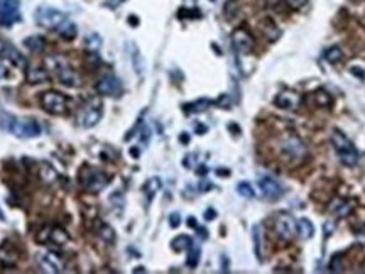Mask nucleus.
<instances>
[{
	"mask_svg": "<svg viewBox=\"0 0 365 274\" xmlns=\"http://www.w3.org/2000/svg\"><path fill=\"white\" fill-rule=\"evenodd\" d=\"M332 144L337 154L340 157V161L343 162L345 166H355L358 161V151L353 145V142L349 137L345 136L343 132L340 131H333L332 134Z\"/></svg>",
	"mask_w": 365,
	"mask_h": 274,
	"instance_id": "f257e3e1",
	"label": "nucleus"
},
{
	"mask_svg": "<svg viewBox=\"0 0 365 274\" xmlns=\"http://www.w3.org/2000/svg\"><path fill=\"white\" fill-rule=\"evenodd\" d=\"M110 181V176L97 168L83 166L80 170V185L88 191V193H100Z\"/></svg>",
	"mask_w": 365,
	"mask_h": 274,
	"instance_id": "f03ea898",
	"label": "nucleus"
},
{
	"mask_svg": "<svg viewBox=\"0 0 365 274\" xmlns=\"http://www.w3.org/2000/svg\"><path fill=\"white\" fill-rule=\"evenodd\" d=\"M48 63H49V68L53 69L54 75L57 77V80L61 81L65 86H69V88H76V86H81V77L74 71V69L69 66V63H66L63 58L60 56H51L48 58Z\"/></svg>",
	"mask_w": 365,
	"mask_h": 274,
	"instance_id": "7ed1b4c3",
	"label": "nucleus"
},
{
	"mask_svg": "<svg viewBox=\"0 0 365 274\" xmlns=\"http://www.w3.org/2000/svg\"><path fill=\"white\" fill-rule=\"evenodd\" d=\"M34 19L41 26L46 29H57L63 22H65L68 17L66 14L60 9L48 7V5H43V7L36 9V14H34Z\"/></svg>",
	"mask_w": 365,
	"mask_h": 274,
	"instance_id": "20e7f679",
	"label": "nucleus"
},
{
	"mask_svg": "<svg viewBox=\"0 0 365 274\" xmlns=\"http://www.w3.org/2000/svg\"><path fill=\"white\" fill-rule=\"evenodd\" d=\"M41 105L51 115H65L68 112V100L56 90H48L41 95Z\"/></svg>",
	"mask_w": 365,
	"mask_h": 274,
	"instance_id": "39448f33",
	"label": "nucleus"
},
{
	"mask_svg": "<svg viewBox=\"0 0 365 274\" xmlns=\"http://www.w3.org/2000/svg\"><path fill=\"white\" fill-rule=\"evenodd\" d=\"M7 129L21 139H31L41 134V125L34 119H10Z\"/></svg>",
	"mask_w": 365,
	"mask_h": 274,
	"instance_id": "423d86ee",
	"label": "nucleus"
},
{
	"mask_svg": "<svg viewBox=\"0 0 365 274\" xmlns=\"http://www.w3.org/2000/svg\"><path fill=\"white\" fill-rule=\"evenodd\" d=\"M281 151H282L284 157L293 159V161H298V162L303 161L304 157H308V148H306V144L296 136L284 137L282 144H281Z\"/></svg>",
	"mask_w": 365,
	"mask_h": 274,
	"instance_id": "0eeeda50",
	"label": "nucleus"
},
{
	"mask_svg": "<svg viewBox=\"0 0 365 274\" xmlns=\"http://www.w3.org/2000/svg\"><path fill=\"white\" fill-rule=\"evenodd\" d=\"M21 21L19 0H0V26L10 27Z\"/></svg>",
	"mask_w": 365,
	"mask_h": 274,
	"instance_id": "6e6552de",
	"label": "nucleus"
},
{
	"mask_svg": "<svg viewBox=\"0 0 365 274\" xmlns=\"http://www.w3.org/2000/svg\"><path fill=\"white\" fill-rule=\"evenodd\" d=\"M95 90L100 93V95H105V97H119L124 88H122V81L117 77L105 75V77H102L97 81Z\"/></svg>",
	"mask_w": 365,
	"mask_h": 274,
	"instance_id": "1a4fd4ad",
	"label": "nucleus"
},
{
	"mask_svg": "<svg viewBox=\"0 0 365 274\" xmlns=\"http://www.w3.org/2000/svg\"><path fill=\"white\" fill-rule=\"evenodd\" d=\"M274 229L282 241H293L294 235L298 234L296 222H294L291 215H281V217H277L274 222Z\"/></svg>",
	"mask_w": 365,
	"mask_h": 274,
	"instance_id": "9d476101",
	"label": "nucleus"
},
{
	"mask_svg": "<svg viewBox=\"0 0 365 274\" xmlns=\"http://www.w3.org/2000/svg\"><path fill=\"white\" fill-rule=\"evenodd\" d=\"M232 43H234L235 49L242 52V54H251L254 51V38L243 27L235 29L234 34H232Z\"/></svg>",
	"mask_w": 365,
	"mask_h": 274,
	"instance_id": "9b49d317",
	"label": "nucleus"
},
{
	"mask_svg": "<svg viewBox=\"0 0 365 274\" xmlns=\"http://www.w3.org/2000/svg\"><path fill=\"white\" fill-rule=\"evenodd\" d=\"M259 188L262 195L269 200H277L284 195V186L272 176H260L259 178Z\"/></svg>",
	"mask_w": 365,
	"mask_h": 274,
	"instance_id": "f8f14e48",
	"label": "nucleus"
},
{
	"mask_svg": "<svg viewBox=\"0 0 365 274\" xmlns=\"http://www.w3.org/2000/svg\"><path fill=\"white\" fill-rule=\"evenodd\" d=\"M21 259V252L12 242L5 241L0 244V266L4 267H14Z\"/></svg>",
	"mask_w": 365,
	"mask_h": 274,
	"instance_id": "ddd939ff",
	"label": "nucleus"
},
{
	"mask_svg": "<svg viewBox=\"0 0 365 274\" xmlns=\"http://www.w3.org/2000/svg\"><path fill=\"white\" fill-rule=\"evenodd\" d=\"M0 58H5V60H9L17 68H26V58H24V54H22V52L17 48H14L12 44L5 43V41H2V39H0Z\"/></svg>",
	"mask_w": 365,
	"mask_h": 274,
	"instance_id": "4468645a",
	"label": "nucleus"
},
{
	"mask_svg": "<svg viewBox=\"0 0 365 274\" xmlns=\"http://www.w3.org/2000/svg\"><path fill=\"white\" fill-rule=\"evenodd\" d=\"M102 119V110L100 107H91V105H86V107L81 108V112L78 115V124L85 129H90L98 124V120Z\"/></svg>",
	"mask_w": 365,
	"mask_h": 274,
	"instance_id": "2eb2a0df",
	"label": "nucleus"
},
{
	"mask_svg": "<svg viewBox=\"0 0 365 274\" xmlns=\"http://www.w3.org/2000/svg\"><path fill=\"white\" fill-rule=\"evenodd\" d=\"M276 107L284 108V110H296L301 103V95L293 90H286V92H281L279 95L276 97Z\"/></svg>",
	"mask_w": 365,
	"mask_h": 274,
	"instance_id": "dca6fc26",
	"label": "nucleus"
},
{
	"mask_svg": "<svg viewBox=\"0 0 365 274\" xmlns=\"http://www.w3.org/2000/svg\"><path fill=\"white\" fill-rule=\"evenodd\" d=\"M39 266L43 267L46 272H63V264L61 261L56 258L53 252H44V254H39Z\"/></svg>",
	"mask_w": 365,
	"mask_h": 274,
	"instance_id": "f3484780",
	"label": "nucleus"
},
{
	"mask_svg": "<svg viewBox=\"0 0 365 274\" xmlns=\"http://www.w3.org/2000/svg\"><path fill=\"white\" fill-rule=\"evenodd\" d=\"M26 80L29 85H37L48 81V71L43 66H29L26 68Z\"/></svg>",
	"mask_w": 365,
	"mask_h": 274,
	"instance_id": "a211bd4d",
	"label": "nucleus"
},
{
	"mask_svg": "<svg viewBox=\"0 0 365 274\" xmlns=\"http://www.w3.org/2000/svg\"><path fill=\"white\" fill-rule=\"evenodd\" d=\"M352 208H353L352 203L341 200V198H335V200L330 202L328 212L332 215H337V217H347L352 212Z\"/></svg>",
	"mask_w": 365,
	"mask_h": 274,
	"instance_id": "6ab92c4d",
	"label": "nucleus"
},
{
	"mask_svg": "<svg viewBox=\"0 0 365 274\" xmlns=\"http://www.w3.org/2000/svg\"><path fill=\"white\" fill-rule=\"evenodd\" d=\"M49 242L56 244V246H65V244L69 242V234L65 229H61V227H51Z\"/></svg>",
	"mask_w": 365,
	"mask_h": 274,
	"instance_id": "aec40b11",
	"label": "nucleus"
},
{
	"mask_svg": "<svg viewBox=\"0 0 365 274\" xmlns=\"http://www.w3.org/2000/svg\"><path fill=\"white\" fill-rule=\"evenodd\" d=\"M95 232H97V235L102 239V241H105L108 244H112L115 241V230L108 224H105V222H98L95 225Z\"/></svg>",
	"mask_w": 365,
	"mask_h": 274,
	"instance_id": "412c9836",
	"label": "nucleus"
},
{
	"mask_svg": "<svg viewBox=\"0 0 365 274\" xmlns=\"http://www.w3.org/2000/svg\"><path fill=\"white\" fill-rule=\"evenodd\" d=\"M296 227H298V234L301 239H304V241H308L313 235H315V225H313L308 218H299L296 222Z\"/></svg>",
	"mask_w": 365,
	"mask_h": 274,
	"instance_id": "4be33fe9",
	"label": "nucleus"
},
{
	"mask_svg": "<svg viewBox=\"0 0 365 274\" xmlns=\"http://www.w3.org/2000/svg\"><path fill=\"white\" fill-rule=\"evenodd\" d=\"M57 32H60V36H61V38H65V39H68V41H71V39L76 38V34H78V27H76V24H74V22H71V21H68V19H66L60 27H57Z\"/></svg>",
	"mask_w": 365,
	"mask_h": 274,
	"instance_id": "5701e85b",
	"label": "nucleus"
},
{
	"mask_svg": "<svg viewBox=\"0 0 365 274\" xmlns=\"http://www.w3.org/2000/svg\"><path fill=\"white\" fill-rule=\"evenodd\" d=\"M26 48L31 49L32 52H43L46 49V39L41 36H29L24 41Z\"/></svg>",
	"mask_w": 365,
	"mask_h": 274,
	"instance_id": "b1692460",
	"label": "nucleus"
},
{
	"mask_svg": "<svg viewBox=\"0 0 365 274\" xmlns=\"http://www.w3.org/2000/svg\"><path fill=\"white\" fill-rule=\"evenodd\" d=\"M213 102L208 100V98H201V100H196L193 103H188L184 105V112L188 114H200V112H205V110L210 107Z\"/></svg>",
	"mask_w": 365,
	"mask_h": 274,
	"instance_id": "393cba45",
	"label": "nucleus"
},
{
	"mask_svg": "<svg viewBox=\"0 0 365 274\" xmlns=\"http://www.w3.org/2000/svg\"><path fill=\"white\" fill-rule=\"evenodd\" d=\"M193 244V239L188 235H178L175 241L171 242V247L176 250V252H183V250H188Z\"/></svg>",
	"mask_w": 365,
	"mask_h": 274,
	"instance_id": "a878e982",
	"label": "nucleus"
},
{
	"mask_svg": "<svg viewBox=\"0 0 365 274\" xmlns=\"http://www.w3.org/2000/svg\"><path fill=\"white\" fill-rule=\"evenodd\" d=\"M252 237H254V249H256V255L259 261H262V229L260 225H256L252 230Z\"/></svg>",
	"mask_w": 365,
	"mask_h": 274,
	"instance_id": "bb28decb",
	"label": "nucleus"
},
{
	"mask_svg": "<svg viewBox=\"0 0 365 274\" xmlns=\"http://www.w3.org/2000/svg\"><path fill=\"white\" fill-rule=\"evenodd\" d=\"M161 190V179L159 178H150L149 181L144 185V191L147 195V202H150L154 198V195Z\"/></svg>",
	"mask_w": 365,
	"mask_h": 274,
	"instance_id": "cd10ccee",
	"label": "nucleus"
},
{
	"mask_svg": "<svg viewBox=\"0 0 365 274\" xmlns=\"http://www.w3.org/2000/svg\"><path fill=\"white\" fill-rule=\"evenodd\" d=\"M313 100L318 105V107H328V105H332V95H330L328 92L324 90H318L315 92V95H313Z\"/></svg>",
	"mask_w": 365,
	"mask_h": 274,
	"instance_id": "c85d7f7f",
	"label": "nucleus"
},
{
	"mask_svg": "<svg viewBox=\"0 0 365 274\" xmlns=\"http://www.w3.org/2000/svg\"><path fill=\"white\" fill-rule=\"evenodd\" d=\"M341 58H343V52H341V49L338 48V46H332V48H328L326 51H324V60H326L328 63H332V65L338 63Z\"/></svg>",
	"mask_w": 365,
	"mask_h": 274,
	"instance_id": "c756f323",
	"label": "nucleus"
},
{
	"mask_svg": "<svg viewBox=\"0 0 365 274\" xmlns=\"http://www.w3.org/2000/svg\"><path fill=\"white\" fill-rule=\"evenodd\" d=\"M198 262H200V247L193 242V244H191V247L188 249L186 264H188L189 267H196V266H198Z\"/></svg>",
	"mask_w": 365,
	"mask_h": 274,
	"instance_id": "7c9ffc66",
	"label": "nucleus"
},
{
	"mask_svg": "<svg viewBox=\"0 0 365 274\" xmlns=\"http://www.w3.org/2000/svg\"><path fill=\"white\" fill-rule=\"evenodd\" d=\"M85 46H86V48H88L90 51H97V49L102 46V39H100V36H98L97 32L86 34V38H85Z\"/></svg>",
	"mask_w": 365,
	"mask_h": 274,
	"instance_id": "2f4dec72",
	"label": "nucleus"
},
{
	"mask_svg": "<svg viewBox=\"0 0 365 274\" xmlns=\"http://www.w3.org/2000/svg\"><path fill=\"white\" fill-rule=\"evenodd\" d=\"M134 48V52H132V61H134V68H136V71L139 75H142L144 71V60H142V56H141V52H139V49L136 48V46H132Z\"/></svg>",
	"mask_w": 365,
	"mask_h": 274,
	"instance_id": "473e14b6",
	"label": "nucleus"
},
{
	"mask_svg": "<svg viewBox=\"0 0 365 274\" xmlns=\"http://www.w3.org/2000/svg\"><path fill=\"white\" fill-rule=\"evenodd\" d=\"M330 272H341L343 271V262H341V255L340 254H335L332 261H330V266H328Z\"/></svg>",
	"mask_w": 365,
	"mask_h": 274,
	"instance_id": "72a5a7b5",
	"label": "nucleus"
},
{
	"mask_svg": "<svg viewBox=\"0 0 365 274\" xmlns=\"http://www.w3.org/2000/svg\"><path fill=\"white\" fill-rule=\"evenodd\" d=\"M237 193H239L240 196L243 198H254V190H252V186L245 183V181H242L237 185Z\"/></svg>",
	"mask_w": 365,
	"mask_h": 274,
	"instance_id": "f704fd0d",
	"label": "nucleus"
},
{
	"mask_svg": "<svg viewBox=\"0 0 365 274\" xmlns=\"http://www.w3.org/2000/svg\"><path fill=\"white\" fill-rule=\"evenodd\" d=\"M41 168H43V174H41V178H43L46 183L54 181V179H56V171L53 170V168H51L49 165H43Z\"/></svg>",
	"mask_w": 365,
	"mask_h": 274,
	"instance_id": "c9c22d12",
	"label": "nucleus"
},
{
	"mask_svg": "<svg viewBox=\"0 0 365 274\" xmlns=\"http://www.w3.org/2000/svg\"><path fill=\"white\" fill-rule=\"evenodd\" d=\"M179 224H181V215H179V213H171L169 215V225L172 227V229H176V227H179Z\"/></svg>",
	"mask_w": 365,
	"mask_h": 274,
	"instance_id": "e433bc0d",
	"label": "nucleus"
},
{
	"mask_svg": "<svg viewBox=\"0 0 365 274\" xmlns=\"http://www.w3.org/2000/svg\"><path fill=\"white\" fill-rule=\"evenodd\" d=\"M284 2H286L291 9H299L306 4V0H284Z\"/></svg>",
	"mask_w": 365,
	"mask_h": 274,
	"instance_id": "4c0bfd02",
	"label": "nucleus"
},
{
	"mask_svg": "<svg viewBox=\"0 0 365 274\" xmlns=\"http://www.w3.org/2000/svg\"><path fill=\"white\" fill-rule=\"evenodd\" d=\"M333 222H326V224H324V235H332L333 234Z\"/></svg>",
	"mask_w": 365,
	"mask_h": 274,
	"instance_id": "58836bf2",
	"label": "nucleus"
},
{
	"mask_svg": "<svg viewBox=\"0 0 365 274\" xmlns=\"http://www.w3.org/2000/svg\"><path fill=\"white\" fill-rule=\"evenodd\" d=\"M217 105H223V108H228V97L222 95L220 97V100H217Z\"/></svg>",
	"mask_w": 365,
	"mask_h": 274,
	"instance_id": "ea45409f",
	"label": "nucleus"
},
{
	"mask_svg": "<svg viewBox=\"0 0 365 274\" xmlns=\"http://www.w3.org/2000/svg\"><path fill=\"white\" fill-rule=\"evenodd\" d=\"M217 217V213H215V210H206V213H205V218L206 220H213V218H215Z\"/></svg>",
	"mask_w": 365,
	"mask_h": 274,
	"instance_id": "a19ab883",
	"label": "nucleus"
},
{
	"mask_svg": "<svg viewBox=\"0 0 365 274\" xmlns=\"http://www.w3.org/2000/svg\"><path fill=\"white\" fill-rule=\"evenodd\" d=\"M122 2H125V0H108L107 5L108 7H117V5H120Z\"/></svg>",
	"mask_w": 365,
	"mask_h": 274,
	"instance_id": "79ce46f5",
	"label": "nucleus"
},
{
	"mask_svg": "<svg viewBox=\"0 0 365 274\" xmlns=\"http://www.w3.org/2000/svg\"><path fill=\"white\" fill-rule=\"evenodd\" d=\"M196 232H198V234H200L203 239H206V237H208V232H206L205 229H203V227H196Z\"/></svg>",
	"mask_w": 365,
	"mask_h": 274,
	"instance_id": "37998d69",
	"label": "nucleus"
},
{
	"mask_svg": "<svg viewBox=\"0 0 365 274\" xmlns=\"http://www.w3.org/2000/svg\"><path fill=\"white\" fill-rule=\"evenodd\" d=\"M350 71L353 73V75H357V77H360V80H363V71L362 69H357V68H352Z\"/></svg>",
	"mask_w": 365,
	"mask_h": 274,
	"instance_id": "c03bdc74",
	"label": "nucleus"
},
{
	"mask_svg": "<svg viewBox=\"0 0 365 274\" xmlns=\"http://www.w3.org/2000/svg\"><path fill=\"white\" fill-rule=\"evenodd\" d=\"M5 77H7V69H5V66L0 65V80L5 78Z\"/></svg>",
	"mask_w": 365,
	"mask_h": 274,
	"instance_id": "a18cd8bd",
	"label": "nucleus"
},
{
	"mask_svg": "<svg viewBox=\"0 0 365 274\" xmlns=\"http://www.w3.org/2000/svg\"><path fill=\"white\" fill-rule=\"evenodd\" d=\"M130 154L134 156V157H137L139 156V149H130Z\"/></svg>",
	"mask_w": 365,
	"mask_h": 274,
	"instance_id": "49530a36",
	"label": "nucleus"
},
{
	"mask_svg": "<svg viewBox=\"0 0 365 274\" xmlns=\"http://www.w3.org/2000/svg\"><path fill=\"white\" fill-rule=\"evenodd\" d=\"M134 272H146V269H144V267H136Z\"/></svg>",
	"mask_w": 365,
	"mask_h": 274,
	"instance_id": "de8ad7c7",
	"label": "nucleus"
},
{
	"mask_svg": "<svg viewBox=\"0 0 365 274\" xmlns=\"http://www.w3.org/2000/svg\"><path fill=\"white\" fill-rule=\"evenodd\" d=\"M188 141H189L188 136H181V142H188Z\"/></svg>",
	"mask_w": 365,
	"mask_h": 274,
	"instance_id": "09e8293b",
	"label": "nucleus"
},
{
	"mask_svg": "<svg viewBox=\"0 0 365 274\" xmlns=\"http://www.w3.org/2000/svg\"><path fill=\"white\" fill-rule=\"evenodd\" d=\"M0 220H2V222H5V217H4V213H2V210H0Z\"/></svg>",
	"mask_w": 365,
	"mask_h": 274,
	"instance_id": "8fccbe9b",
	"label": "nucleus"
}]
</instances>
